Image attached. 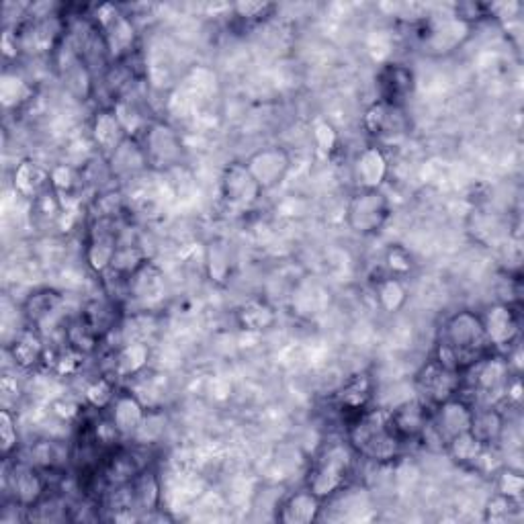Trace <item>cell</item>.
I'll return each instance as SVG.
<instances>
[{
	"label": "cell",
	"instance_id": "cell-1",
	"mask_svg": "<svg viewBox=\"0 0 524 524\" xmlns=\"http://www.w3.org/2000/svg\"><path fill=\"white\" fill-rule=\"evenodd\" d=\"M490 353H494V348L488 340L482 316L471 310H459L443 322L434 359L453 371L465 373Z\"/></svg>",
	"mask_w": 524,
	"mask_h": 524
},
{
	"label": "cell",
	"instance_id": "cell-2",
	"mask_svg": "<svg viewBox=\"0 0 524 524\" xmlns=\"http://www.w3.org/2000/svg\"><path fill=\"white\" fill-rule=\"evenodd\" d=\"M346 443L357 457L377 465L398 459L406 445L391 422V412L385 408H367L348 422Z\"/></svg>",
	"mask_w": 524,
	"mask_h": 524
},
{
	"label": "cell",
	"instance_id": "cell-3",
	"mask_svg": "<svg viewBox=\"0 0 524 524\" xmlns=\"http://www.w3.org/2000/svg\"><path fill=\"white\" fill-rule=\"evenodd\" d=\"M355 451L344 441H328L314 455L305 488L312 490L320 500H330L344 490L355 469Z\"/></svg>",
	"mask_w": 524,
	"mask_h": 524
},
{
	"label": "cell",
	"instance_id": "cell-4",
	"mask_svg": "<svg viewBox=\"0 0 524 524\" xmlns=\"http://www.w3.org/2000/svg\"><path fill=\"white\" fill-rule=\"evenodd\" d=\"M144 150L150 170L166 172L183 164L185 144L177 129L162 119H152L136 138Z\"/></svg>",
	"mask_w": 524,
	"mask_h": 524
},
{
	"label": "cell",
	"instance_id": "cell-5",
	"mask_svg": "<svg viewBox=\"0 0 524 524\" xmlns=\"http://www.w3.org/2000/svg\"><path fill=\"white\" fill-rule=\"evenodd\" d=\"M391 217V203L381 189H357L344 209V222L357 236L379 234Z\"/></svg>",
	"mask_w": 524,
	"mask_h": 524
},
{
	"label": "cell",
	"instance_id": "cell-6",
	"mask_svg": "<svg viewBox=\"0 0 524 524\" xmlns=\"http://www.w3.org/2000/svg\"><path fill=\"white\" fill-rule=\"evenodd\" d=\"M91 19L97 23L105 37L111 64L134 56L138 43V29L129 15H125L115 5H99Z\"/></svg>",
	"mask_w": 524,
	"mask_h": 524
},
{
	"label": "cell",
	"instance_id": "cell-7",
	"mask_svg": "<svg viewBox=\"0 0 524 524\" xmlns=\"http://www.w3.org/2000/svg\"><path fill=\"white\" fill-rule=\"evenodd\" d=\"M461 383L463 375L459 371L445 367L434 357L420 367L414 379L418 400H422L430 408L439 406L455 396H461Z\"/></svg>",
	"mask_w": 524,
	"mask_h": 524
},
{
	"label": "cell",
	"instance_id": "cell-8",
	"mask_svg": "<svg viewBox=\"0 0 524 524\" xmlns=\"http://www.w3.org/2000/svg\"><path fill=\"white\" fill-rule=\"evenodd\" d=\"M471 418H473V404L461 396H455L432 408L430 422L422 434V439H434L436 445H439V449L443 451L445 445L451 439H455L457 434H463L471 428Z\"/></svg>",
	"mask_w": 524,
	"mask_h": 524
},
{
	"label": "cell",
	"instance_id": "cell-9",
	"mask_svg": "<svg viewBox=\"0 0 524 524\" xmlns=\"http://www.w3.org/2000/svg\"><path fill=\"white\" fill-rule=\"evenodd\" d=\"M121 242V230L117 220H105V217H93V222L86 230V248L84 260L89 269L97 275H105L115 258V252Z\"/></svg>",
	"mask_w": 524,
	"mask_h": 524
},
{
	"label": "cell",
	"instance_id": "cell-10",
	"mask_svg": "<svg viewBox=\"0 0 524 524\" xmlns=\"http://www.w3.org/2000/svg\"><path fill=\"white\" fill-rule=\"evenodd\" d=\"M5 486L13 502L25 510H33L48 494V479L33 463L15 461L5 473Z\"/></svg>",
	"mask_w": 524,
	"mask_h": 524
},
{
	"label": "cell",
	"instance_id": "cell-11",
	"mask_svg": "<svg viewBox=\"0 0 524 524\" xmlns=\"http://www.w3.org/2000/svg\"><path fill=\"white\" fill-rule=\"evenodd\" d=\"M220 193L224 205L230 211L244 213L250 211L260 201L265 191H262L260 185L254 181L244 162H230L222 172Z\"/></svg>",
	"mask_w": 524,
	"mask_h": 524
},
{
	"label": "cell",
	"instance_id": "cell-12",
	"mask_svg": "<svg viewBox=\"0 0 524 524\" xmlns=\"http://www.w3.org/2000/svg\"><path fill=\"white\" fill-rule=\"evenodd\" d=\"M246 168L254 177V181L260 185L262 191H273L277 189L291 170V154L283 146H265L256 152H252L244 160Z\"/></svg>",
	"mask_w": 524,
	"mask_h": 524
},
{
	"label": "cell",
	"instance_id": "cell-13",
	"mask_svg": "<svg viewBox=\"0 0 524 524\" xmlns=\"http://www.w3.org/2000/svg\"><path fill=\"white\" fill-rule=\"evenodd\" d=\"M377 95L381 103L404 109L416 91V74L410 66L400 62H387L375 76Z\"/></svg>",
	"mask_w": 524,
	"mask_h": 524
},
{
	"label": "cell",
	"instance_id": "cell-14",
	"mask_svg": "<svg viewBox=\"0 0 524 524\" xmlns=\"http://www.w3.org/2000/svg\"><path fill=\"white\" fill-rule=\"evenodd\" d=\"M479 316H482L488 340L496 353L504 355L518 342L520 318L510 303L498 301Z\"/></svg>",
	"mask_w": 524,
	"mask_h": 524
},
{
	"label": "cell",
	"instance_id": "cell-15",
	"mask_svg": "<svg viewBox=\"0 0 524 524\" xmlns=\"http://www.w3.org/2000/svg\"><path fill=\"white\" fill-rule=\"evenodd\" d=\"M125 289L129 301L134 299L142 308L140 312H150L154 305H158L164 299L166 293L164 273L154 265L152 260H146L144 265L129 277Z\"/></svg>",
	"mask_w": 524,
	"mask_h": 524
},
{
	"label": "cell",
	"instance_id": "cell-16",
	"mask_svg": "<svg viewBox=\"0 0 524 524\" xmlns=\"http://www.w3.org/2000/svg\"><path fill=\"white\" fill-rule=\"evenodd\" d=\"M363 127L375 140H391L408 131L406 111L400 107H391L387 103L375 101L367 107L363 115Z\"/></svg>",
	"mask_w": 524,
	"mask_h": 524
},
{
	"label": "cell",
	"instance_id": "cell-17",
	"mask_svg": "<svg viewBox=\"0 0 524 524\" xmlns=\"http://www.w3.org/2000/svg\"><path fill=\"white\" fill-rule=\"evenodd\" d=\"M91 138L99 150V156L107 160L131 136L113 107H101L91 121Z\"/></svg>",
	"mask_w": 524,
	"mask_h": 524
},
{
	"label": "cell",
	"instance_id": "cell-18",
	"mask_svg": "<svg viewBox=\"0 0 524 524\" xmlns=\"http://www.w3.org/2000/svg\"><path fill=\"white\" fill-rule=\"evenodd\" d=\"M146 412H148L146 404L136 396L134 391H127V389L117 391L115 400L105 410V414L109 416V420L113 422V426L117 428L123 439H131V436L136 434V430L146 418Z\"/></svg>",
	"mask_w": 524,
	"mask_h": 524
},
{
	"label": "cell",
	"instance_id": "cell-19",
	"mask_svg": "<svg viewBox=\"0 0 524 524\" xmlns=\"http://www.w3.org/2000/svg\"><path fill=\"white\" fill-rule=\"evenodd\" d=\"M389 174V160L377 146H365L353 160V181L357 189H383Z\"/></svg>",
	"mask_w": 524,
	"mask_h": 524
},
{
	"label": "cell",
	"instance_id": "cell-20",
	"mask_svg": "<svg viewBox=\"0 0 524 524\" xmlns=\"http://www.w3.org/2000/svg\"><path fill=\"white\" fill-rule=\"evenodd\" d=\"M373 377L367 371L355 373L348 377L336 391V406L340 408V412L351 416V420L355 416H359L361 412H365L367 408H371V400H373Z\"/></svg>",
	"mask_w": 524,
	"mask_h": 524
},
{
	"label": "cell",
	"instance_id": "cell-21",
	"mask_svg": "<svg viewBox=\"0 0 524 524\" xmlns=\"http://www.w3.org/2000/svg\"><path fill=\"white\" fill-rule=\"evenodd\" d=\"M7 353L11 355L15 367L29 371L39 367L41 363H46L48 344L37 328L27 326L15 334L11 344H7Z\"/></svg>",
	"mask_w": 524,
	"mask_h": 524
},
{
	"label": "cell",
	"instance_id": "cell-22",
	"mask_svg": "<svg viewBox=\"0 0 524 524\" xmlns=\"http://www.w3.org/2000/svg\"><path fill=\"white\" fill-rule=\"evenodd\" d=\"M324 500L312 490L301 488L291 492L277 508V520L283 524H312L320 518Z\"/></svg>",
	"mask_w": 524,
	"mask_h": 524
},
{
	"label": "cell",
	"instance_id": "cell-23",
	"mask_svg": "<svg viewBox=\"0 0 524 524\" xmlns=\"http://www.w3.org/2000/svg\"><path fill=\"white\" fill-rule=\"evenodd\" d=\"M52 187V172L33 158L21 160L13 170V189L29 203Z\"/></svg>",
	"mask_w": 524,
	"mask_h": 524
},
{
	"label": "cell",
	"instance_id": "cell-24",
	"mask_svg": "<svg viewBox=\"0 0 524 524\" xmlns=\"http://www.w3.org/2000/svg\"><path fill=\"white\" fill-rule=\"evenodd\" d=\"M131 510H136L140 518L152 510L160 508L162 502V482L160 475L152 467H144L138 475L127 484Z\"/></svg>",
	"mask_w": 524,
	"mask_h": 524
},
{
	"label": "cell",
	"instance_id": "cell-25",
	"mask_svg": "<svg viewBox=\"0 0 524 524\" xmlns=\"http://www.w3.org/2000/svg\"><path fill=\"white\" fill-rule=\"evenodd\" d=\"M389 412H391L393 426H396V430L404 439V443H408V441H420L422 439V434H424V430L428 428V422H430L432 408L416 398V400H408V402L400 404L398 408H393Z\"/></svg>",
	"mask_w": 524,
	"mask_h": 524
},
{
	"label": "cell",
	"instance_id": "cell-26",
	"mask_svg": "<svg viewBox=\"0 0 524 524\" xmlns=\"http://www.w3.org/2000/svg\"><path fill=\"white\" fill-rule=\"evenodd\" d=\"M109 170L113 181H131L140 177L142 172L150 170L144 150L136 138H127L109 158Z\"/></svg>",
	"mask_w": 524,
	"mask_h": 524
},
{
	"label": "cell",
	"instance_id": "cell-27",
	"mask_svg": "<svg viewBox=\"0 0 524 524\" xmlns=\"http://www.w3.org/2000/svg\"><path fill=\"white\" fill-rule=\"evenodd\" d=\"M469 430L475 439H479V443H484L486 447H498L506 432V414L494 404L473 406Z\"/></svg>",
	"mask_w": 524,
	"mask_h": 524
},
{
	"label": "cell",
	"instance_id": "cell-28",
	"mask_svg": "<svg viewBox=\"0 0 524 524\" xmlns=\"http://www.w3.org/2000/svg\"><path fill=\"white\" fill-rule=\"evenodd\" d=\"M64 295L56 289L43 287L27 295L23 301V316L27 320V326H33L41 332V326L50 322L62 308Z\"/></svg>",
	"mask_w": 524,
	"mask_h": 524
},
{
	"label": "cell",
	"instance_id": "cell-29",
	"mask_svg": "<svg viewBox=\"0 0 524 524\" xmlns=\"http://www.w3.org/2000/svg\"><path fill=\"white\" fill-rule=\"evenodd\" d=\"M236 322L244 332H250V334L267 332L275 328L277 324V310L267 299L252 297V299H246L236 310Z\"/></svg>",
	"mask_w": 524,
	"mask_h": 524
},
{
	"label": "cell",
	"instance_id": "cell-30",
	"mask_svg": "<svg viewBox=\"0 0 524 524\" xmlns=\"http://www.w3.org/2000/svg\"><path fill=\"white\" fill-rule=\"evenodd\" d=\"M150 361V346L146 340H127L115 353L113 359V377H136L140 375Z\"/></svg>",
	"mask_w": 524,
	"mask_h": 524
},
{
	"label": "cell",
	"instance_id": "cell-31",
	"mask_svg": "<svg viewBox=\"0 0 524 524\" xmlns=\"http://www.w3.org/2000/svg\"><path fill=\"white\" fill-rule=\"evenodd\" d=\"M205 271L211 283L226 287L232 277V252L226 240L213 238L205 246Z\"/></svg>",
	"mask_w": 524,
	"mask_h": 524
},
{
	"label": "cell",
	"instance_id": "cell-32",
	"mask_svg": "<svg viewBox=\"0 0 524 524\" xmlns=\"http://www.w3.org/2000/svg\"><path fill=\"white\" fill-rule=\"evenodd\" d=\"M31 224L37 230H50L58 228L64 215V201L62 197L50 187L43 191L35 201H31Z\"/></svg>",
	"mask_w": 524,
	"mask_h": 524
},
{
	"label": "cell",
	"instance_id": "cell-33",
	"mask_svg": "<svg viewBox=\"0 0 524 524\" xmlns=\"http://www.w3.org/2000/svg\"><path fill=\"white\" fill-rule=\"evenodd\" d=\"M408 287L404 279L385 275L375 283V301L385 314H398L404 310V305L408 303Z\"/></svg>",
	"mask_w": 524,
	"mask_h": 524
},
{
	"label": "cell",
	"instance_id": "cell-34",
	"mask_svg": "<svg viewBox=\"0 0 524 524\" xmlns=\"http://www.w3.org/2000/svg\"><path fill=\"white\" fill-rule=\"evenodd\" d=\"M486 445L479 443V439H475V436L471 434V430L463 432V434H457L455 439H451L447 445H445V453L447 457L463 467V469H475L479 457H482Z\"/></svg>",
	"mask_w": 524,
	"mask_h": 524
},
{
	"label": "cell",
	"instance_id": "cell-35",
	"mask_svg": "<svg viewBox=\"0 0 524 524\" xmlns=\"http://www.w3.org/2000/svg\"><path fill=\"white\" fill-rule=\"evenodd\" d=\"M80 320L93 332H97L101 338H105L115 328L117 316H115L113 305L103 303V301H91L80 314Z\"/></svg>",
	"mask_w": 524,
	"mask_h": 524
},
{
	"label": "cell",
	"instance_id": "cell-36",
	"mask_svg": "<svg viewBox=\"0 0 524 524\" xmlns=\"http://www.w3.org/2000/svg\"><path fill=\"white\" fill-rule=\"evenodd\" d=\"M117 396V387H115V377L113 375H103L91 381L84 389V402L89 408L97 412H105L111 402Z\"/></svg>",
	"mask_w": 524,
	"mask_h": 524
},
{
	"label": "cell",
	"instance_id": "cell-37",
	"mask_svg": "<svg viewBox=\"0 0 524 524\" xmlns=\"http://www.w3.org/2000/svg\"><path fill=\"white\" fill-rule=\"evenodd\" d=\"M101 336L97 332H93L89 326H86L80 318L74 320L68 328H66V344L74 351H78L80 355H93L99 344H101Z\"/></svg>",
	"mask_w": 524,
	"mask_h": 524
},
{
	"label": "cell",
	"instance_id": "cell-38",
	"mask_svg": "<svg viewBox=\"0 0 524 524\" xmlns=\"http://www.w3.org/2000/svg\"><path fill=\"white\" fill-rule=\"evenodd\" d=\"M166 430V414L162 410H148L144 422L136 430V434L131 436L138 447H150L162 439V434Z\"/></svg>",
	"mask_w": 524,
	"mask_h": 524
},
{
	"label": "cell",
	"instance_id": "cell-39",
	"mask_svg": "<svg viewBox=\"0 0 524 524\" xmlns=\"http://www.w3.org/2000/svg\"><path fill=\"white\" fill-rule=\"evenodd\" d=\"M19 449V430H17V416L9 410H0V455L5 461H11Z\"/></svg>",
	"mask_w": 524,
	"mask_h": 524
},
{
	"label": "cell",
	"instance_id": "cell-40",
	"mask_svg": "<svg viewBox=\"0 0 524 524\" xmlns=\"http://www.w3.org/2000/svg\"><path fill=\"white\" fill-rule=\"evenodd\" d=\"M494 484H496V492L514 500V502H522L524 496V477L518 469L502 465L496 473H494Z\"/></svg>",
	"mask_w": 524,
	"mask_h": 524
},
{
	"label": "cell",
	"instance_id": "cell-41",
	"mask_svg": "<svg viewBox=\"0 0 524 524\" xmlns=\"http://www.w3.org/2000/svg\"><path fill=\"white\" fill-rule=\"evenodd\" d=\"M50 172H52V189L60 197H74V191L82 185L80 170L70 164H56L50 168Z\"/></svg>",
	"mask_w": 524,
	"mask_h": 524
},
{
	"label": "cell",
	"instance_id": "cell-42",
	"mask_svg": "<svg viewBox=\"0 0 524 524\" xmlns=\"http://www.w3.org/2000/svg\"><path fill=\"white\" fill-rule=\"evenodd\" d=\"M385 269H387V275L391 277H400V279H406L412 271H414V256L410 254L408 248L400 246V244H393L387 248L385 252Z\"/></svg>",
	"mask_w": 524,
	"mask_h": 524
},
{
	"label": "cell",
	"instance_id": "cell-43",
	"mask_svg": "<svg viewBox=\"0 0 524 524\" xmlns=\"http://www.w3.org/2000/svg\"><path fill=\"white\" fill-rule=\"evenodd\" d=\"M123 209H125L123 195L115 189L101 191L93 201V217H105V220H117L119 222Z\"/></svg>",
	"mask_w": 524,
	"mask_h": 524
},
{
	"label": "cell",
	"instance_id": "cell-44",
	"mask_svg": "<svg viewBox=\"0 0 524 524\" xmlns=\"http://www.w3.org/2000/svg\"><path fill=\"white\" fill-rule=\"evenodd\" d=\"M15 78L11 72H5L3 76V105L5 109H19L29 99H33V89L21 78L19 86L15 89Z\"/></svg>",
	"mask_w": 524,
	"mask_h": 524
},
{
	"label": "cell",
	"instance_id": "cell-45",
	"mask_svg": "<svg viewBox=\"0 0 524 524\" xmlns=\"http://www.w3.org/2000/svg\"><path fill=\"white\" fill-rule=\"evenodd\" d=\"M520 504H522V502H514V500H510V498H506V496H502V494L496 492V494L488 500V504H486V520H488V522H498V524L508 522V520H512L514 514L520 510Z\"/></svg>",
	"mask_w": 524,
	"mask_h": 524
},
{
	"label": "cell",
	"instance_id": "cell-46",
	"mask_svg": "<svg viewBox=\"0 0 524 524\" xmlns=\"http://www.w3.org/2000/svg\"><path fill=\"white\" fill-rule=\"evenodd\" d=\"M275 5L271 3H238L232 5L230 11L244 23H258V21H265L267 17H271L275 13Z\"/></svg>",
	"mask_w": 524,
	"mask_h": 524
},
{
	"label": "cell",
	"instance_id": "cell-47",
	"mask_svg": "<svg viewBox=\"0 0 524 524\" xmlns=\"http://www.w3.org/2000/svg\"><path fill=\"white\" fill-rule=\"evenodd\" d=\"M314 140L320 152L324 154H332L336 144H338V136H336V129L332 127L330 121L326 119H318L314 123Z\"/></svg>",
	"mask_w": 524,
	"mask_h": 524
},
{
	"label": "cell",
	"instance_id": "cell-48",
	"mask_svg": "<svg viewBox=\"0 0 524 524\" xmlns=\"http://www.w3.org/2000/svg\"><path fill=\"white\" fill-rule=\"evenodd\" d=\"M50 410H52V414L56 416V418H60L62 422H72V420H76L78 416H80V404H76L72 398H58V400H54L52 402V406H50Z\"/></svg>",
	"mask_w": 524,
	"mask_h": 524
}]
</instances>
